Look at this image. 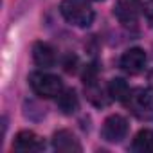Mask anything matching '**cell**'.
<instances>
[{"mask_svg":"<svg viewBox=\"0 0 153 153\" xmlns=\"http://www.w3.org/2000/svg\"><path fill=\"white\" fill-rule=\"evenodd\" d=\"M61 16L74 27H88L94 22V9L88 0H61Z\"/></svg>","mask_w":153,"mask_h":153,"instance_id":"6da1fadb","label":"cell"},{"mask_svg":"<svg viewBox=\"0 0 153 153\" xmlns=\"http://www.w3.org/2000/svg\"><path fill=\"white\" fill-rule=\"evenodd\" d=\"M33 92L43 99H54L63 92V83L58 76L49 72H33L29 78Z\"/></svg>","mask_w":153,"mask_h":153,"instance_id":"7a4b0ae2","label":"cell"},{"mask_svg":"<svg viewBox=\"0 0 153 153\" xmlns=\"http://www.w3.org/2000/svg\"><path fill=\"white\" fill-rule=\"evenodd\" d=\"M124 103L128 105V108L131 110V114L137 119H140V121L153 119V94L149 90H144V88L130 90Z\"/></svg>","mask_w":153,"mask_h":153,"instance_id":"3957f363","label":"cell"},{"mask_svg":"<svg viewBox=\"0 0 153 153\" xmlns=\"http://www.w3.org/2000/svg\"><path fill=\"white\" fill-rule=\"evenodd\" d=\"M128 135V121L123 115H110L105 119L103 128H101V137L106 142H121L124 137Z\"/></svg>","mask_w":153,"mask_h":153,"instance_id":"277c9868","label":"cell"},{"mask_svg":"<svg viewBox=\"0 0 153 153\" xmlns=\"http://www.w3.org/2000/svg\"><path fill=\"white\" fill-rule=\"evenodd\" d=\"M142 0H115V6H114V15L115 18L124 24H135L142 13Z\"/></svg>","mask_w":153,"mask_h":153,"instance_id":"5b68a950","label":"cell"},{"mask_svg":"<svg viewBox=\"0 0 153 153\" xmlns=\"http://www.w3.org/2000/svg\"><path fill=\"white\" fill-rule=\"evenodd\" d=\"M119 67H121L126 74H130V76L140 74V72L144 70V67H146V52H144L142 49H139V47L128 49V51L121 56Z\"/></svg>","mask_w":153,"mask_h":153,"instance_id":"8992f818","label":"cell"},{"mask_svg":"<svg viewBox=\"0 0 153 153\" xmlns=\"http://www.w3.org/2000/svg\"><path fill=\"white\" fill-rule=\"evenodd\" d=\"M13 148L16 151H24V153H31V151H42L45 148L43 140L31 130H22L16 133L15 140H13Z\"/></svg>","mask_w":153,"mask_h":153,"instance_id":"52a82bcc","label":"cell"},{"mask_svg":"<svg viewBox=\"0 0 153 153\" xmlns=\"http://www.w3.org/2000/svg\"><path fill=\"white\" fill-rule=\"evenodd\" d=\"M52 148L61 153H74V151H81V144L76 139V135L68 130H58L52 135Z\"/></svg>","mask_w":153,"mask_h":153,"instance_id":"ba28073f","label":"cell"},{"mask_svg":"<svg viewBox=\"0 0 153 153\" xmlns=\"http://www.w3.org/2000/svg\"><path fill=\"white\" fill-rule=\"evenodd\" d=\"M33 61L40 68H51L56 63V51L45 42H36L33 45Z\"/></svg>","mask_w":153,"mask_h":153,"instance_id":"9c48e42d","label":"cell"},{"mask_svg":"<svg viewBox=\"0 0 153 153\" xmlns=\"http://www.w3.org/2000/svg\"><path fill=\"white\" fill-rule=\"evenodd\" d=\"M56 99H58V108L65 115H72L76 110H78V106H79L78 96H76V92L70 90V88H63V92Z\"/></svg>","mask_w":153,"mask_h":153,"instance_id":"30bf717a","label":"cell"},{"mask_svg":"<svg viewBox=\"0 0 153 153\" xmlns=\"http://www.w3.org/2000/svg\"><path fill=\"white\" fill-rule=\"evenodd\" d=\"M110 99H115V101H126L128 94H130V87L124 79L121 78H115L108 83V88H106Z\"/></svg>","mask_w":153,"mask_h":153,"instance_id":"8fae6325","label":"cell"},{"mask_svg":"<svg viewBox=\"0 0 153 153\" xmlns=\"http://www.w3.org/2000/svg\"><path fill=\"white\" fill-rule=\"evenodd\" d=\"M131 149L133 151H153V131L151 130H140L131 142Z\"/></svg>","mask_w":153,"mask_h":153,"instance_id":"7c38bea8","label":"cell"},{"mask_svg":"<svg viewBox=\"0 0 153 153\" xmlns=\"http://www.w3.org/2000/svg\"><path fill=\"white\" fill-rule=\"evenodd\" d=\"M142 13H144L146 20H148L149 27L153 29V0H149V2H146V4H144V7H142Z\"/></svg>","mask_w":153,"mask_h":153,"instance_id":"4fadbf2b","label":"cell"},{"mask_svg":"<svg viewBox=\"0 0 153 153\" xmlns=\"http://www.w3.org/2000/svg\"><path fill=\"white\" fill-rule=\"evenodd\" d=\"M149 85H151V88H153V72L149 74Z\"/></svg>","mask_w":153,"mask_h":153,"instance_id":"5bb4252c","label":"cell"}]
</instances>
